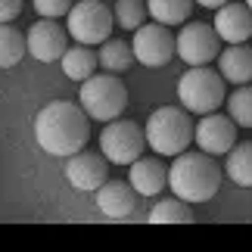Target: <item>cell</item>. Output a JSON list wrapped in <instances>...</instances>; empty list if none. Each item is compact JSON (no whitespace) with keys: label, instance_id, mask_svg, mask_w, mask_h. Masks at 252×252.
I'll use <instances>...</instances> for the list:
<instances>
[{"label":"cell","instance_id":"6da1fadb","mask_svg":"<svg viewBox=\"0 0 252 252\" xmlns=\"http://www.w3.org/2000/svg\"><path fill=\"white\" fill-rule=\"evenodd\" d=\"M34 137L44 153L69 159L91 140V115L69 100L47 103L34 119Z\"/></svg>","mask_w":252,"mask_h":252},{"label":"cell","instance_id":"7a4b0ae2","mask_svg":"<svg viewBox=\"0 0 252 252\" xmlns=\"http://www.w3.org/2000/svg\"><path fill=\"white\" fill-rule=\"evenodd\" d=\"M168 187L184 202H206L221 187V168L209 153H181L168 168Z\"/></svg>","mask_w":252,"mask_h":252},{"label":"cell","instance_id":"3957f363","mask_svg":"<svg viewBox=\"0 0 252 252\" xmlns=\"http://www.w3.org/2000/svg\"><path fill=\"white\" fill-rule=\"evenodd\" d=\"M193 128H196V125L190 122L187 109L162 106V109H156L147 119V128L143 131H147L150 150H156L159 156H181L193 140Z\"/></svg>","mask_w":252,"mask_h":252},{"label":"cell","instance_id":"277c9868","mask_svg":"<svg viewBox=\"0 0 252 252\" xmlns=\"http://www.w3.org/2000/svg\"><path fill=\"white\" fill-rule=\"evenodd\" d=\"M227 81L221 72H212L209 65H193L190 72L181 75L178 81V100L193 115H209L218 112L221 103H227Z\"/></svg>","mask_w":252,"mask_h":252},{"label":"cell","instance_id":"5b68a950","mask_svg":"<svg viewBox=\"0 0 252 252\" xmlns=\"http://www.w3.org/2000/svg\"><path fill=\"white\" fill-rule=\"evenodd\" d=\"M78 100V106L94 122H115L128 106V87L115 75H91L87 81H81Z\"/></svg>","mask_w":252,"mask_h":252},{"label":"cell","instance_id":"8992f818","mask_svg":"<svg viewBox=\"0 0 252 252\" xmlns=\"http://www.w3.org/2000/svg\"><path fill=\"white\" fill-rule=\"evenodd\" d=\"M147 131L140 128L137 122H128V119H115V122H106V128L100 134V153L112 165H134L143 150H147Z\"/></svg>","mask_w":252,"mask_h":252},{"label":"cell","instance_id":"52a82bcc","mask_svg":"<svg viewBox=\"0 0 252 252\" xmlns=\"http://www.w3.org/2000/svg\"><path fill=\"white\" fill-rule=\"evenodd\" d=\"M65 25H69L65 32L78 44L94 47V44L109 41V32L115 28V16L103 0H78L65 16Z\"/></svg>","mask_w":252,"mask_h":252},{"label":"cell","instance_id":"ba28073f","mask_svg":"<svg viewBox=\"0 0 252 252\" xmlns=\"http://www.w3.org/2000/svg\"><path fill=\"white\" fill-rule=\"evenodd\" d=\"M221 37L215 32V25H206V22H190L181 28L178 34V56L190 65H209L212 60L221 56Z\"/></svg>","mask_w":252,"mask_h":252},{"label":"cell","instance_id":"9c48e42d","mask_svg":"<svg viewBox=\"0 0 252 252\" xmlns=\"http://www.w3.org/2000/svg\"><path fill=\"white\" fill-rule=\"evenodd\" d=\"M131 50H134V60L156 69V65H165L171 63V56L178 53V37L168 32V25H140L134 32V41H131Z\"/></svg>","mask_w":252,"mask_h":252},{"label":"cell","instance_id":"30bf717a","mask_svg":"<svg viewBox=\"0 0 252 252\" xmlns=\"http://www.w3.org/2000/svg\"><path fill=\"white\" fill-rule=\"evenodd\" d=\"M193 140H196V147L202 153H209V156H227V153L237 147V122L230 119V115L209 112V115H202V122H196Z\"/></svg>","mask_w":252,"mask_h":252},{"label":"cell","instance_id":"8fae6325","mask_svg":"<svg viewBox=\"0 0 252 252\" xmlns=\"http://www.w3.org/2000/svg\"><path fill=\"white\" fill-rule=\"evenodd\" d=\"M25 37H28V53H32L37 63H56L69 50V44H65L69 41V32H65L63 25H56L53 19L34 22Z\"/></svg>","mask_w":252,"mask_h":252},{"label":"cell","instance_id":"7c38bea8","mask_svg":"<svg viewBox=\"0 0 252 252\" xmlns=\"http://www.w3.org/2000/svg\"><path fill=\"white\" fill-rule=\"evenodd\" d=\"M106 159L103 153H75V156H69V162H65V178H69V184L75 190H84V193H96L106 184V174H109V168H106Z\"/></svg>","mask_w":252,"mask_h":252},{"label":"cell","instance_id":"4fadbf2b","mask_svg":"<svg viewBox=\"0 0 252 252\" xmlns=\"http://www.w3.org/2000/svg\"><path fill=\"white\" fill-rule=\"evenodd\" d=\"M215 32L224 44H246L252 37V9L246 3H224L215 9Z\"/></svg>","mask_w":252,"mask_h":252},{"label":"cell","instance_id":"5bb4252c","mask_svg":"<svg viewBox=\"0 0 252 252\" xmlns=\"http://www.w3.org/2000/svg\"><path fill=\"white\" fill-rule=\"evenodd\" d=\"M96 209L109 218H128L137 209V190L125 181H106L96 190Z\"/></svg>","mask_w":252,"mask_h":252},{"label":"cell","instance_id":"9a60e30c","mask_svg":"<svg viewBox=\"0 0 252 252\" xmlns=\"http://www.w3.org/2000/svg\"><path fill=\"white\" fill-rule=\"evenodd\" d=\"M218 72L221 78L243 87L252 81V47L246 44H227V50H221L218 56Z\"/></svg>","mask_w":252,"mask_h":252},{"label":"cell","instance_id":"2e32d148","mask_svg":"<svg viewBox=\"0 0 252 252\" xmlns=\"http://www.w3.org/2000/svg\"><path fill=\"white\" fill-rule=\"evenodd\" d=\"M165 184H168V168L156 156H140L131 165V187L137 190V196H156Z\"/></svg>","mask_w":252,"mask_h":252},{"label":"cell","instance_id":"e0dca14e","mask_svg":"<svg viewBox=\"0 0 252 252\" xmlns=\"http://www.w3.org/2000/svg\"><path fill=\"white\" fill-rule=\"evenodd\" d=\"M96 65H100V56H96L87 44H78V47H69L63 56V72L69 75L72 81H87L91 75L96 72Z\"/></svg>","mask_w":252,"mask_h":252},{"label":"cell","instance_id":"ac0fdd59","mask_svg":"<svg viewBox=\"0 0 252 252\" xmlns=\"http://www.w3.org/2000/svg\"><path fill=\"white\" fill-rule=\"evenodd\" d=\"M100 65L106 72L119 75V72H128L131 69V60H134V50L128 41H119V37H109V41L100 44Z\"/></svg>","mask_w":252,"mask_h":252},{"label":"cell","instance_id":"d6986e66","mask_svg":"<svg viewBox=\"0 0 252 252\" xmlns=\"http://www.w3.org/2000/svg\"><path fill=\"white\" fill-rule=\"evenodd\" d=\"M224 171L227 178L237 184V187H252V143H237L234 150L227 153V162H224Z\"/></svg>","mask_w":252,"mask_h":252},{"label":"cell","instance_id":"ffe728a7","mask_svg":"<svg viewBox=\"0 0 252 252\" xmlns=\"http://www.w3.org/2000/svg\"><path fill=\"white\" fill-rule=\"evenodd\" d=\"M150 224H193V209L184 199H162L150 212Z\"/></svg>","mask_w":252,"mask_h":252},{"label":"cell","instance_id":"44dd1931","mask_svg":"<svg viewBox=\"0 0 252 252\" xmlns=\"http://www.w3.org/2000/svg\"><path fill=\"white\" fill-rule=\"evenodd\" d=\"M28 53V37L13 25H0V69L16 65Z\"/></svg>","mask_w":252,"mask_h":252},{"label":"cell","instance_id":"7402d4cb","mask_svg":"<svg viewBox=\"0 0 252 252\" xmlns=\"http://www.w3.org/2000/svg\"><path fill=\"white\" fill-rule=\"evenodd\" d=\"M193 3H196V0H150L147 9L162 25H181L184 19H190Z\"/></svg>","mask_w":252,"mask_h":252},{"label":"cell","instance_id":"603a6c76","mask_svg":"<svg viewBox=\"0 0 252 252\" xmlns=\"http://www.w3.org/2000/svg\"><path fill=\"white\" fill-rule=\"evenodd\" d=\"M227 115L237 122V128H252V84H243L230 94Z\"/></svg>","mask_w":252,"mask_h":252},{"label":"cell","instance_id":"cb8c5ba5","mask_svg":"<svg viewBox=\"0 0 252 252\" xmlns=\"http://www.w3.org/2000/svg\"><path fill=\"white\" fill-rule=\"evenodd\" d=\"M150 9L140 3V0H119L112 9V16H115V25L119 28H128V32H137V28L143 25V19H147Z\"/></svg>","mask_w":252,"mask_h":252},{"label":"cell","instance_id":"d4e9b609","mask_svg":"<svg viewBox=\"0 0 252 252\" xmlns=\"http://www.w3.org/2000/svg\"><path fill=\"white\" fill-rule=\"evenodd\" d=\"M75 3L72 0H34V9H37V16H44V19H60V16H69V9Z\"/></svg>","mask_w":252,"mask_h":252},{"label":"cell","instance_id":"484cf974","mask_svg":"<svg viewBox=\"0 0 252 252\" xmlns=\"http://www.w3.org/2000/svg\"><path fill=\"white\" fill-rule=\"evenodd\" d=\"M22 13V0H0V25H9Z\"/></svg>","mask_w":252,"mask_h":252},{"label":"cell","instance_id":"4316f807","mask_svg":"<svg viewBox=\"0 0 252 252\" xmlns=\"http://www.w3.org/2000/svg\"><path fill=\"white\" fill-rule=\"evenodd\" d=\"M199 6H206V9H221L224 3H230V0H196Z\"/></svg>","mask_w":252,"mask_h":252},{"label":"cell","instance_id":"83f0119b","mask_svg":"<svg viewBox=\"0 0 252 252\" xmlns=\"http://www.w3.org/2000/svg\"><path fill=\"white\" fill-rule=\"evenodd\" d=\"M246 6H249V9H252V0H246Z\"/></svg>","mask_w":252,"mask_h":252}]
</instances>
